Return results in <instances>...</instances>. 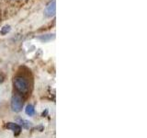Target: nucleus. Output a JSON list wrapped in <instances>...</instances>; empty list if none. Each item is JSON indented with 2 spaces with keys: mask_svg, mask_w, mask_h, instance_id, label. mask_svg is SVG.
<instances>
[{
  "mask_svg": "<svg viewBox=\"0 0 147 138\" xmlns=\"http://www.w3.org/2000/svg\"><path fill=\"white\" fill-rule=\"evenodd\" d=\"M16 89L22 94H25L29 91V83L22 76H16L13 80Z\"/></svg>",
  "mask_w": 147,
  "mask_h": 138,
  "instance_id": "f257e3e1",
  "label": "nucleus"
},
{
  "mask_svg": "<svg viewBox=\"0 0 147 138\" xmlns=\"http://www.w3.org/2000/svg\"><path fill=\"white\" fill-rule=\"evenodd\" d=\"M23 107V99L20 95H14L11 99V109L13 112H20Z\"/></svg>",
  "mask_w": 147,
  "mask_h": 138,
  "instance_id": "f03ea898",
  "label": "nucleus"
},
{
  "mask_svg": "<svg viewBox=\"0 0 147 138\" xmlns=\"http://www.w3.org/2000/svg\"><path fill=\"white\" fill-rule=\"evenodd\" d=\"M55 11H56V3L55 1H53L44 9V15L48 18H52L55 15Z\"/></svg>",
  "mask_w": 147,
  "mask_h": 138,
  "instance_id": "7ed1b4c3",
  "label": "nucleus"
},
{
  "mask_svg": "<svg viewBox=\"0 0 147 138\" xmlns=\"http://www.w3.org/2000/svg\"><path fill=\"white\" fill-rule=\"evenodd\" d=\"M7 128L9 129V130H11L12 132H14L16 135L20 133V131H21V127L18 125V123H15V122H7Z\"/></svg>",
  "mask_w": 147,
  "mask_h": 138,
  "instance_id": "20e7f679",
  "label": "nucleus"
},
{
  "mask_svg": "<svg viewBox=\"0 0 147 138\" xmlns=\"http://www.w3.org/2000/svg\"><path fill=\"white\" fill-rule=\"evenodd\" d=\"M25 112L27 115H29V116H32L34 113H35V110H34V107L32 105H28L26 109H25Z\"/></svg>",
  "mask_w": 147,
  "mask_h": 138,
  "instance_id": "39448f33",
  "label": "nucleus"
},
{
  "mask_svg": "<svg viewBox=\"0 0 147 138\" xmlns=\"http://www.w3.org/2000/svg\"><path fill=\"white\" fill-rule=\"evenodd\" d=\"M18 122H20L21 126L25 129H29L31 127V122H30L29 121H26V120H18Z\"/></svg>",
  "mask_w": 147,
  "mask_h": 138,
  "instance_id": "423d86ee",
  "label": "nucleus"
},
{
  "mask_svg": "<svg viewBox=\"0 0 147 138\" xmlns=\"http://www.w3.org/2000/svg\"><path fill=\"white\" fill-rule=\"evenodd\" d=\"M10 30H11L10 26H9V25H6V26H4L2 28V30H1V31H0V32H1L2 35H5V34H7V32L10 31Z\"/></svg>",
  "mask_w": 147,
  "mask_h": 138,
  "instance_id": "0eeeda50",
  "label": "nucleus"
},
{
  "mask_svg": "<svg viewBox=\"0 0 147 138\" xmlns=\"http://www.w3.org/2000/svg\"><path fill=\"white\" fill-rule=\"evenodd\" d=\"M4 79H5V77H4V76L2 75L1 73H0V84H1V83L4 81Z\"/></svg>",
  "mask_w": 147,
  "mask_h": 138,
  "instance_id": "6e6552de",
  "label": "nucleus"
}]
</instances>
